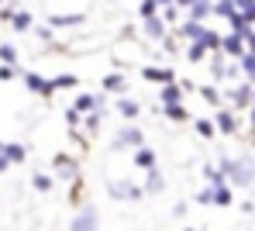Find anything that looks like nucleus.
Segmentation results:
<instances>
[{
	"mask_svg": "<svg viewBox=\"0 0 255 231\" xmlns=\"http://www.w3.org/2000/svg\"><path fill=\"white\" fill-rule=\"evenodd\" d=\"M104 90L121 97V93L128 90V76H125V73H107V76H104Z\"/></svg>",
	"mask_w": 255,
	"mask_h": 231,
	"instance_id": "22",
	"label": "nucleus"
},
{
	"mask_svg": "<svg viewBox=\"0 0 255 231\" xmlns=\"http://www.w3.org/2000/svg\"><path fill=\"white\" fill-rule=\"evenodd\" d=\"M138 145H145V131L138 128V124H125L118 135H114V141H111V152H125V148H138Z\"/></svg>",
	"mask_w": 255,
	"mask_h": 231,
	"instance_id": "3",
	"label": "nucleus"
},
{
	"mask_svg": "<svg viewBox=\"0 0 255 231\" xmlns=\"http://www.w3.org/2000/svg\"><path fill=\"white\" fill-rule=\"evenodd\" d=\"M166 3H176V0H159V7H166Z\"/></svg>",
	"mask_w": 255,
	"mask_h": 231,
	"instance_id": "45",
	"label": "nucleus"
},
{
	"mask_svg": "<svg viewBox=\"0 0 255 231\" xmlns=\"http://www.w3.org/2000/svg\"><path fill=\"white\" fill-rule=\"evenodd\" d=\"M14 76H21V73H17V66H10V62H0V83H10Z\"/></svg>",
	"mask_w": 255,
	"mask_h": 231,
	"instance_id": "38",
	"label": "nucleus"
},
{
	"mask_svg": "<svg viewBox=\"0 0 255 231\" xmlns=\"http://www.w3.org/2000/svg\"><path fill=\"white\" fill-rule=\"evenodd\" d=\"M252 87H255L252 80H242L238 87H231L224 97L231 100V107H235V111H249V107H252Z\"/></svg>",
	"mask_w": 255,
	"mask_h": 231,
	"instance_id": "8",
	"label": "nucleus"
},
{
	"mask_svg": "<svg viewBox=\"0 0 255 231\" xmlns=\"http://www.w3.org/2000/svg\"><path fill=\"white\" fill-rule=\"evenodd\" d=\"M179 42H183V38L169 31V35H166V38L159 42V48H162V55H179V52H183V48H179Z\"/></svg>",
	"mask_w": 255,
	"mask_h": 231,
	"instance_id": "28",
	"label": "nucleus"
},
{
	"mask_svg": "<svg viewBox=\"0 0 255 231\" xmlns=\"http://www.w3.org/2000/svg\"><path fill=\"white\" fill-rule=\"evenodd\" d=\"M197 97H204L211 107H224V93L217 90V87H207V83H204V87H197Z\"/></svg>",
	"mask_w": 255,
	"mask_h": 231,
	"instance_id": "24",
	"label": "nucleus"
},
{
	"mask_svg": "<svg viewBox=\"0 0 255 231\" xmlns=\"http://www.w3.org/2000/svg\"><path fill=\"white\" fill-rule=\"evenodd\" d=\"M204 180H207V183H221V180H228V176L221 173V166H211V162H207V166H204Z\"/></svg>",
	"mask_w": 255,
	"mask_h": 231,
	"instance_id": "36",
	"label": "nucleus"
},
{
	"mask_svg": "<svg viewBox=\"0 0 255 231\" xmlns=\"http://www.w3.org/2000/svg\"><path fill=\"white\" fill-rule=\"evenodd\" d=\"M238 3V10H245V14H252V7H255V0H235Z\"/></svg>",
	"mask_w": 255,
	"mask_h": 231,
	"instance_id": "39",
	"label": "nucleus"
},
{
	"mask_svg": "<svg viewBox=\"0 0 255 231\" xmlns=\"http://www.w3.org/2000/svg\"><path fill=\"white\" fill-rule=\"evenodd\" d=\"M3 155L10 159V166H21L28 159V145L24 141H3Z\"/></svg>",
	"mask_w": 255,
	"mask_h": 231,
	"instance_id": "17",
	"label": "nucleus"
},
{
	"mask_svg": "<svg viewBox=\"0 0 255 231\" xmlns=\"http://www.w3.org/2000/svg\"><path fill=\"white\" fill-rule=\"evenodd\" d=\"M52 186H55V176L52 173H35L31 176V190H38V193H48Z\"/></svg>",
	"mask_w": 255,
	"mask_h": 231,
	"instance_id": "27",
	"label": "nucleus"
},
{
	"mask_svg": "<svg viewBox=\"0 0 255 231\" xmlns=\"http://www.w3.org/2000/svg\"><path fill=\"white\" fill-rule=\"evenodd\" d=\"M104 114H107V111H90V114H83V131L90 135V138L100 131V124H104Z\"/></svg>",
	"mask_w": 255,
	"mask_h": 231,
	"instance_id": "23",
	"label": "nucleus"
},
{
	"mask_svg": "<svg viewBox=\"0 0 255 231\" xmlns=\"http://www.w3.org/2000/svg\"><path fill=\"white\" fill-rule=\"evenodd\" d=\"M183 100H186V90H183L179 80H172V83H166L159 90V104H183Z\"/></svg>",
	"mask_w": 255,
	"mask_h": 231,
	"instance_id": "16",
	"label": "nucleus"
},
{
	"mask_svg": "<svg viewBox=\"0 0 255 231\" xmlns=\"http://www.w3.org/2000/svg\"><path fill=\"white\" fill-rule=\"evenodd\" d=\"M193 131H197V138L211 141L217 135V121H211V117H193Z\"/></svg>",
	"mask_w": 255,
	"mask_h": 231,
	"instance_id": "21",
	"label": "nucleus"
},
{
	"mask_svg": "<svg viewBox=\"0 0 255 231\" xmlns=\"http://www.w3.org/2000/svg\"><path fill=\"white\" fill-rule=\"evenodd\" d=\"M221 48H224L228 59H242L249 52V42H245L242 31H228V35H221Z\"/></svg>",
	"mask_w": 255,
	"mask_h": 231,
	"instance_id": "10",
	"label": "nucleus"
},
{
	"mask_svg": "<svg viewBox=\"0 0 255 231\" xmlns=\"http://www.w3.org/2000/svg\"><path fill=\"white\" fill-rule=\"evenodd\" d=\"M252 17H255V7H252Z\"/></svg>",
	"mask_w": 255,
	"mask_h": 231,
	"instance_id": "48",
	"label": "nucleus"
},
{
	"mask_svg": "<svg viewBox=\"0 0 255 231\" xmlns=\"http://www.w3.org/2000/svg\"><path fill=\"white\" fill-rule=\"evenodd\" d=\"M238 62H242V73H245V80H252V83H255V52H245Z\"/></svg>",
	"mask_w": 255,
	"mask_h": 231,
	"instance_id": "32",
	"label": "nucleus"
},
{
	"mask_svg": "<svg viewBox=\"0 0 255 231\" xmlns=\"http://www.w3.org/2000/svg\"><path fill=\"white\" fill-rule=\"evenodd\" d=\"M141 80L166 87V83H172V80H179V73H176L172 66H145V62H141Z\"/></svg>",
	"mask_w": 255,
	"mask_h": 231,
	"instance_id": "9",
	"label": "nucleus"
},
{
	"mask_svg": "<svg viewBox=\"0 0 255 231\" xmlns=\"http://www.w3.org/2000/svg\"><path fill=\"white\" fill-rule=\"evenodd\" d=\"M252 104H255V87H252Z\"/></svg>",
	"mask_w": 255,
	"mask_h": 231,
	"instance_id": "46",
	"label": "nucleus"
},
{
	"mask_svg": "<svg viewBox=\"0 0 255 231\" xmlns=\"http://www.w3.org/2000/svg\"><path fill=\"white\" fill-rule=\"evenodd\" d=\"M217 166H221V173L228 176V183L231 186H249L252 190V180H255V159L249 155H238V159H217Z\"/></svg>",
	"mask_w": 255,
	"mask_h": 231,
	"instance_id": "1",
	"label": "nucleus"
},
{
	"mask_svg": "<svg viewBox=\"0 0 255 231\" xmlns=\"http://www.w3.org/2000/svg\"><path fill=\"white\" fill-rule=\"evenodd\" d=\"M10 28H14V31H31V28H35V17H31L28 10H17V14L10 17Z\"/></svg>",
	"mask_w": 255,
	"mask_h": 231,
	"instance_id": "25",
	"label": "nucleus"
},
{
	"mask_svg": "<svg viewBox=\"0 0 255 231\" xmlns=\"http://www.w3.org/2000/svg\"><path fill=\"white\" fill-rule=\"evenodd\" d=\"M145 193H148V197H159V193H162V190H166V176H162V169H159V166H155V169H145Z\"/></svg>",
	"mask_w": 255,
	"mask_h": 231,
	"instance_id": "13",
	"label": "nucleus"
},
{
	"mask_svg": "<svg viewBox=\"0 0 255 231\" xmlns=\"http://www.w3.org/2000/svg\"><path fill=\"white\" fill-rule=\"evenodd\" d=\"M214 121H217V131L221 135H238L242 131V121H238V111L235 107H217Z\"/></svg>",
	"mask_w": 255,
	"mask_h": 231,
	"instance_id": "7",
	"label": "nucleus"
},
{
	"mask_svg": "<svg viewBox=\"0 0 255 231\" xmlns=\"http://www.w3.org/2000/svg\"><path fill=\"white\" fill-rule=\"evenodd\" d=\"M197 204H200V207H214V183L197 190Z\"/></svg>",
	"mask_w": 255,
	"mask_h": 231,
	"instance_id": "34",
	"label": "nucleus"
},
{
	"mask_svg": "<svg viewBox=\"0 0 255 231\" xmlns=\"http://www.w3.org/2000/svg\"><path fill=\"white\" fill-rule=\"evenodd\" d=\"M162 7H159V0H138V17H152V14H159Z\"/></svg>",
	"mask_w": 255,
	"mask_h": 231,
	"instance_id": "33",
	"label": "nucleus"
},
{
	"mask_svg": "<svg viewBox=\"0 0 255 231\" xmlns=\"http://www.w3.org/2000/svg\"><path fill=\"white\" fill-rule=\"evenodd\" d=\"M86 21V14L83 10H76V14H48V24L59 31V28H80Z\"/></svg>",
	"mask_w": 255,
	"mask_h": 231,
	"instance_id": "14",
	"label": "nucleus"
},
{
	"mask_svg": "<svg viewBox=\"0 0 255 231\" xmlns=\"http://www.w3.org/2000/svg\"><path fill=\"white\" fill-rule=\"evenodd\" d=\"M162 114L169 117L172 124H190V121H193V114H190L186 104H162Z\"/></svg>",
	"mask_w": 255,
	"mask_h": 231,
	"instance_id": "15",
	"label": "nucleus"
},
{
	"mask_svg": "<svg viewBox=\"0 0 255 231\" xmlns=\"http://www.w3.org/2000/svg\"><path fill=\"white\" fill-rule=\"evenodd\" d=\"M249 131H252V135H255V104H252V107H249Z\"/></svg>",
	"mask_w": 255,
	"mask_h": 231,
	"instance_id": "41",
	"label": "nucleus"
},
{
	"mask_svg": "<svg viewBox=\"0 0 255 231\" xmlns=\"http://www.w3.org/2000/svg\"><path fill=\"white\" fill-rule=\"evenodd\" d=\"M235 10H238V3H235V0H214V14H217V17H224V21H228Z\"/></svg>",
	"mask_w": 255,
	"mask_h": 231,
	"instance_id": "30",
	"label": "nucleus"
},
{
	"mask_svg": "<svg viewBox=\"0 0 255 231\" xmlns=\"http://www.w3.org/2000/svg\"><path fill=\"white\" fill-rule=\"evenodd\" d=\"M21 80H24V87L28 93H35V97H42V100H52L55 97V87H52V76H42V73H21Z\"/></svg>",
	"mask_w": 255,
	"mask_h": 231,
	"instance_id": "4",
	"label": "nucleus"
},
{
	"mask_svg": "<svg viewBox=\"0 0 255 231\" xmlns=\"http://www.w3.org/2000/svg\"><path fill=\"white\" fill-rule=\"evenodd\" d=\"M0 7H3V0H0Z\"/></svg>",
	"mask_w": 255,
	"mask_h": 231,
	"instance_id": "49",
	"label": "nucleus"
},
{
	"mask_svg": "<svg viewBox=\"0 0 255 231\" xmlns=\"http://www.w3.org/2000/svg\"><path fill=\"white\" fill-rule=\"evenodd\" d=\"M52 173L59 176V180H80V159L76 155H66V152H59L55 159H52Z\"/></svg>",
	"mask_w": 255,
	"mask_h": 231,
	"instance_id": "6",
	"label": "nucleus"
},
{
	"mask_svg": "<svg viewBox=\"0 0 255 231\" xmlns=\"http://www.w3.org/2000/svg\"><path fill=\"white\" fill-rule=\"evenodd\" d=\"M52 87H55V93H59V90H76V87H80V76H73V73L52 76Z\"/></svg>",
	"mask_w": 255,
	"mask_h": 231,
	"instance_id": "26",
	"label": "nucleus"
},
{
	"mask_svg": "<svg viewBox=\"0 0 255 231\" xmlns=\"http://www.w3.org/2000/svg\"><path fill=\"white\" fill-rule=\"evenodd\" d=\"M179 10H183V7H179V3H166V7H162V10H159V14H162V21H166V24H169V28H176V24H179V21H183V17H179Z\"/></svg>",
	"mask_w": 255,
	"mask_h": 231,
	"instance_id": "29",
	"label": "nucleus"
},
{
	"mask_svg": "<svg viewBox=\"0 0 255 231\" xmlns=\"http://www.w3.org/2000/svg\"><path fill=\"white\" fill-rule=\"evenodd\" d=\"M69 228L73 231H93V228H100V218H97V207H83L73 221H69Z\"/></svg>",
	"mask_w": 255,
	"mask_h": 231,
	"instance_id": "11",
	"label": "nucleus"
},
{
	"mask_svg": "<svg viewBox=\"0 0 255 231\" xmlns=\"http://www.w3.org/2000/svg\"><path fill=\"white\" fill-rule=\"evenodd\" d=\"M138 28H141V38H148V42H162L166 35H169V24L162 21V14H152V17H141L138 21Z\"/></svg>",
	"mask_w": 255,
	"mask_h": 231,
	"instance_id": "5",
	"label": "nucleus"
},
{
	"mask_svg": "<svg viewBox=\"0 0 255 231\" xmlns=\"http://www.w3.org/2000/svg\"><path fill=\"white\" fill-rule=\"evenodd\" d=\"M155 159H159V155H155L148 145H138V148H134V166H138V169H155Z\"/></svg>",
	"mask_w": 255,
	"mask_h": 231,
	"instance_id": "20",
	"label": "nucleus"
},
{
	"mask_svg": "<svg viewBox=\"0 0 255 231\" xmlns=\"http://www.w3.org/2000/svg\"><path fill=\"white\" fill-rule=\"evenodd\" d=\"M0 62H10V66H17V45L3 42V45H0Z\"/></svg>",
	"mask_w": 255,
	"mask_h": 231,
	"instance_id": "35",
	"label": "nucleus"
},
{
	"mask_svg": "<svg viewBox=\"0 0 255 231\" xmlns=\"http://www.w3.org/2000/svg\"><path fill=\"white\" fill-rule=\"evenodd\" d=\"M114 111H118V114H121L125 121H138V117H141V104H138L134 97H118Z\"/></svg>",
	"mask_w": 255,
	"mask_h": 231,
	"instance_id": "12",
	"label": "nucleus"
},
{
	"mask_svg": "<svg viewBox=\"0 0 255 231\" xmlns=\"http://www.w3.org/2000/svg\"><path fill=\"white\" fill-rule=\"evenodd\" d=\"M245 42H249V52H255V28L249 31V35H245Z\"/></svg>",
	"mask_w": 255,
	"mask_h": 231,
	"instance_id": "43",
	"label": "nucleus"
},
{
	"mask_svg": "<svg viewBox=\"0 0 255 231\" xmlns=\"http://www.w3.org/2000/svg\"><path fill=\"white\" fill-rule=\"evenodd\" d=\"M231 204H235V193H231V183H228V180L214 183V207H231Z\"/></svg>",
	"mask_w": 255,
	"mask_h": 231,
	"instance_id": "18",
	"label": "nucleus"
},
{
	"mask_svg": "<svg viewBox=\"0 0 255 231\" xmlns=\"http://www.w3.org/2000/svg\"><path fill=\"white\" fill-rule=\"evenodd\" d=\"M186 17L211 21V17H214V0H193V7H186Z\"/></svg>",
	"mask_w": 255,
	"mask_h": 231,
	"instance_id": "19",
	"label": "nucleus"
},
{
	"mask_svg": "<svg viewBox=\"0 0 255 231\" xmlns=\"http://www.w3.org/2000/svg\"><path fill=\"white\" fill-rule=\"evenodd\" d=\"M176 3H179L183 10H186V7H193V0H176Z\"/></svg>",
	"mask_w": 255,
	"mask_h": 231,
	"instance_id": "44",
	"label": "nucleus"
},
{
	"mask_svg": "<svg viewBox=\"0 0 255 231\" xmlns=\"http://www.w3.org/2000/svg\"><path fill=\"white\" fill-rule=\"evenodd\" d=\"M172 218H186V204H176L172 207Z\"/></svg>",
	"mask_w": 255,
	"mask_h": 231,
	"instance_id": "40",
	"label": "nucleus"
},
{
	"mask_svg": "<svg viewBox=\"0 0 255 231\" xmlns=\"http://www.w3.org/2000/svg\"><path fill=\"white\" fill-rule=\"evenodd\" d=\"M0 152H3V141H0Z\"/></svg>",
	"mask_w": 255,
	"mask_h": 231,
	"instance_id": "47",
	"label": "nucleus"
},
{
	"mask_svg": "<svg viewBox=\"0 0 255 231\" xmlns=\"http://www.w3.org/2000/svg\"><path fill=\"white\" fill-rule=\"evenodd\" d=\"M31 31H35V38L45 42V45H52V42H55V28H52V24H35Z\"/></svg>",
	"mask_w": 255,
	"mask_h": 231,
	"instance_id": "31",
	"label": "nucleus"
},
{
	"mask_svg": "<svg viewBox=\"0 0 255 231\" xmlns=\"http://www.w3.org/2000/svg\"><path fill=\"white\" fill-rule=\"evenodd\" d=\"M62 117H66V124H69V131H73V128H83V114H80L76 107H69V111H66Z\"/></svg>",
	"mask_w": 255,
	"mask_h": 231,
	"instance_id": "37",
	"label": "nucleus"
},
{
	"mask_svg": "<svg viewBox=\"0 0 255 231\" xmlns=\"http://www.w3.org/2000/svg\"><path fill=\"white\" fill-rule=\"evenodd\" d=\"M107 197H111V200H128V204H134V200H141V197H148V193H145V186L131 183V180H111V183H107Z\"/></svg>",
	"mask_w": 255,
	"mask_h": 231,
	"instance_id": "2",
	"label": "nucleus"
},
{
	"mask_svg": "<svg viewBox=\"0 0 255 231\" xmlns=\"http://www.w3.org/2000/svg\"><path fill=\"white\" fill-rule=\"evenodd\" d=\"M7 169H10V159H7V155L0 152V173H7Z\"/></svg>",
	"mask_w": 255,
	"mask_h": 231,
	"instance_id": "42",
	"label": "nucleus"
}]
</instances>
